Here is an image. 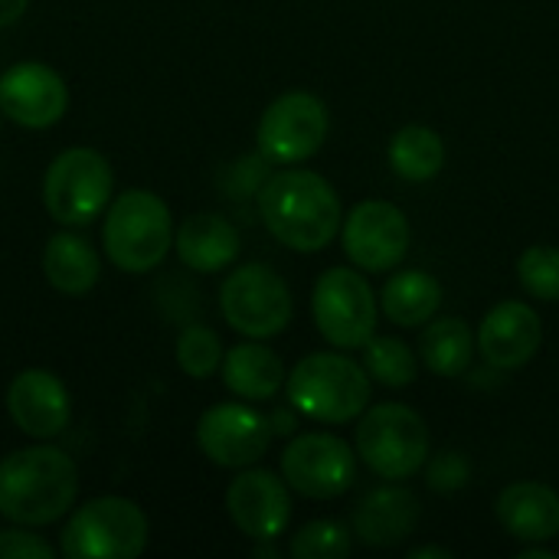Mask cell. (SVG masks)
Masks as SVG:
<instances>
[{"mask_svg": "<svg viewBox=\"0 0 559 559\" xmlns=\"http://www.w3.org/2000/svg\"><path fill=\"white\" fill-rule=\"evenodd\" d=\"M265 229L292 252L314 255L341 236L344 203L334 183L305 167L272 170L255 193Z\"/></svg>", "mask_w": 559, "mask_h": 559, "instance_id": "1", "label": "cell"}, {"mask_svg": "<svg viewBox=\"0 0 559 559\" xmlns=\"http://www.w3.org/2000/svg\"><path fill=\"white\" fill-rule=\"evenodd\" d=\"M79 495V468L56 445L10 452L0 462V518L20 527H46L69 514Z\"/></svg>", "mask_w": 559, "mask_h": 559, "instance_id": "2", "label": "cell"}, {"mask_svg": "<svg viewBox=\"0 0 559 559\" xmlns=\"http://www.w3.org/2000/svg\"><path fill=\"white\" fill-rule=\"evenodd\" d=\"M285 393L305 419L344 426L367 413L373 400V380L364 364L334 347L301 357L288 370Z\"/></svg>", "mask_w": 559, "mask_h": 559, "instance_id": "3", "label": "cell"}, {"mask_svg": "<svg viewBox=\"0 0 559 559\" xmlns=\"http://www.w3.org/2000/svg\"><path fill=\"white\" fill-rule=\"evenodd\" d=\"M174 216L170 206L151 190H124L118 193L102 223V246L115 269L144 275L157 269L174 249Z\"/></svg>", "mask_w": 559, "mask_h": 559, "instance_id": "4", "label": "cell"}, {"mask_svg": "<svg viewBox=\"0 0 559 559\" xmlns=\"http://www.w3.org/2000/svg\"><path fill=\"white\" fill-rule=\"evenodd\" d=\"M357 459L383 481H406L429 462V426L406 403H377L357 423Z\"/></svg>", "mask_w": 559, "mask_h": 559, "instance_id": "5", "label": "cell"}, {"mask_svg": "<svg viewBox=\"0 0 559 559\" xmlns=\"http://www.w3.org/2000/svg\"><path fill=\"white\" fill-rule=\"evenodd\" d=\"M147 547L144 511L118 495L82 504L59 537V550L69 559H134Z\"/></svg>", "mask_w": 559, "mask_h": 559, "instance_id": "6", "label": "cell"}, {"mask_svg": "<svg viewBox=\"0 0 559 559\" xmlns=\"http://www.w3.org/2000/svg\"><path fill=\"white\" fill-rule=\"evenodd\" d=\"M111 164L95 147H69L43 174V206L62 226H88L98 219L111 203Z\"/></svg>", "mask_w": 559, "mask_h": 559, "instance_id": "7", "label": "cell"}, {"mask_svg": "<svg viewBox=\"0 0 559 559\" xmlns=\"http://www.w3.org/2000/svg\"><path fill=\"white\" fill-rule=\"evenodd\" d=\"M219 311L236 334L269 341L288 331L295 301L288 282L272 265L246 262L226 275L219 288Z\"/></svg>", "mask_w": 559, "mask_h": 559, "instance_id": "8", "label": "cell"}, {"mask_svg": "<svg viewBox=\"0 0 559 559\" xmlns=\"http://www.w3.org/2000/svg\"><path fill=\"white\" fill-rule=\"evenodd\" d=\"M311 314L318 334L337 350H360L377 334V295L367 275L354 265L328 269L311 292Z\"/></svg>", "mask_w": 559, "mask_h": 559, "instance_id": "9", "label": "cell"}, {"mask_svg": "<svg viewBox=\"0 0 559 559\" xmlns=\"http://www.w3.org/2000/svg\"><path fill=\"white\" fill-rule=\"evenodd\" d=\"M328 131H331L328 105L314 92L292 88L262 111L255 128V144L272 164L292 167L314 157L324 147Z\"/></svg>", "mask_w": 559, "mask_h": 559, "instance_id": "10", "label": "cell"}, {"mask_svg": "<svg viewBox=\"0 0 559 559\" xmlns=\"http://www.w3.org/2000/svg\"><path fill=\"white\" fill-rule=\"evenodd\" d=\"M282 478L308 501H334L357 481V449L331 432H298L282 452Z\"/></svg>", "mask_w": 559, "mask_h": 559, "instance_id": "11", "label": "cell"}, {"mask_svg": "<svg viewBox=\"0 0 559 559\" xmlns=\"http://www.w3.org/2000/svg\"><path fill=\"white\" fill-rule=\"evenodd\" d=\"M409 219L390 200H364L341 223V246L360 272H393L409 255Z\"/></svg>", "mask_w": 559, "mask_h": 559, "instance_id": "12", "label": "cell"}, {"mask_svg": "<svg viewBox=\"0 0 559 559\" xmlns=\"http://www.w3.org/2000/svg\"><path fill=\"white\" fill-rule=\"evenodd\" d=\"M272 429L265 413L246 403H216L197 423L200 452L219 468H249L259 465L272 445Z\"/></svg>", "mask_w": 559, "mask_h": 559, "instance_id": "13", "label": "cell"}, {"mask_svg": "<svg viewBox=\"0 0 559 559\" xmlns=\"http://www.w3.org/2000/svg\"><path fill=\"white\" fill-rule=\"evenodd\" d=\"M226 511L249 540H278L292 524V488L265 468H239L226 488Z\"/></svg>", "mask_w": 559, "mask_h": 559, "instance_id": "14", "label": "cell"}, {"mask_svg": "<svg viewBox=\"0 0 559 559\" xmlns=\"http://www.w3.org/2000/svg\"><path fill=\"white\" fill-rule=\"evenodd\" d=\"M69 108V88L46 62H16L0 75V111L20 128H52Z\"/></svg>", "mask_w": 559, "mask_h": 559, "instance_id": "15", "label": "cell"}, {"mask_svg": "<svg viewBox=\"0 0 559 559\" xmlns=\"http://www.w3.org/2000/svg\"><path fill=\"white\" fill-rule=\"evenodd\" d=\"M478 350L481 360L501 373L527 367L544 344V321L527 301H498L478 328Z\"/></svg>", "mask_w": 559, "mask_h": 559, "instance_id": "16", "label": "cell"}, {"mask_svg": "<svg viewBox=\"0 0 559 559\" xmlns=\"http://www.w3.org/2000/svg\"><path fill=\"white\" fill-rule=\"evenodd\" d=\"M7 413L13 426L39 442L56 439L72 419V400L66 383L49 370H20L7 386Z\"/></svg>", "mask_w": 559, "mask_h": 559, "instance_id": "17", "label": "cell"}, {"mask_svg": "<svg viewBox=\"0 0 559 559\" xmlns=\"http://www.w3.org/2000/svg\"><path fill=\"white\" fill-rule=\"evenodd\" d=\"M423 521V504L406 485H380L354 508V537L373 550L406 544Z\"/></svg>", "mask_w": 559, "mask_h": 559, "instance_id": "18", "label": "cell"}, {"mask_svg": "<svg viewBox=\"0 0 559 559\" xmlns=\"http://www.w3.org/2000/svg\"><path fill=\"white\" fill-rule=\"evenodd\" d=\"M498 524L518 544H550L559 537V495L544 481H514L495 501Z\"/></svg>", "mask_w": 559, "mask_h": 559, "instance_id": "19", "label": "cell"}, {"mask_svg": "<svg viewBox=\"0 0 559 559\" xmlns=\"http://www.w3.org/2000/svg\"><path fill=\"white\" fill-rule=\"evenodd\" d=\"M177 259L200 275H213L229 269L239 259V229L219 213H193L174 233Z\"/></svg>", "mask_w": 559, "mask_h": 559, "instance_id": "20", "label": "cell"}, {"mask_svg": "<svg viewBox=\"0 0 559 559\" xmlns=\"http://www.w3.org/2000/svg\"><path fill=\"white\" fill-rule=\"evenodd\" d=\"M219 373H223V386L233 396L249 400V403L272 400L288 380L282 357L272 347H265L262 341H249V337L242 344H236L233 350H226Z\"/></svg>", "mask_w": 559, "mask_h": 559, "instance_id": "21", "label": "cell"}, {"mask_svg": "<svg viewBox=\"0 0 559 559\" xmlns=\"http://www.w3.org/2000/svg\"><path fill=\"white\" fill-rule=\"evenodd\" d=\"M445 301L442 282L426 269L393 272L380 292V311L396 328H426Z\"/></svg>", "mask_w": 559, "mask_h": 559, "instance_id": "22", "label": "cell"}, {"mask_svg": "<svg viewBox=\"0 0 559 559\" xmlns=\"http://www.w3.org/2000/svg\"><path fill=\"white\" fill-rule=\"evenodd\" d=\"M43 275L59 295H85L98 285L102 259L85 236L56 233L43 249Z\"/></svg>", "mask_w": 559, "mask_h": 559, "instance_id": "23", "label": "cell"}, {"mask_svg": "<svg viewBox=\"0 0 559 559\" xmlns=\"http://www.w3.org/2000/svg\"><path fill=\"white\" fill-rule=\"evenodd\" d=\"M478 350V337L472 331V324L465 318H455V314H445V318H432L426 328H423V337H419V360L429 367V373L436 377H445V380H455V377H465L468 367H472V357Z\"/></svg>", "mask_w": 559, "mask_h": 559, "instance_id": "24", "label": "cell"}, {"mask_svg": "<svg viewBox=\"0 0 559 559\" xmlns=\"http://www.w3.org/2000/svg\"><path fill=\"white\" fill-rule=\"evenodd\" d=\"M393 174L406 183H429L445 167V141L429 124H403L386 147Z\"/></svg>", "mask_w": 559, "mask_h": 559, "instance_id": "25", "label": "cell"}, {"mask_svg": "<svg viewBox=\"0 0 559 559\" xmlns=\"http://www.w3.org/2000/svg\"><path fill=\"white\" fill-rule=\"evenodd\" d=\"M360 350H364V367H367L373 383H380L386 390H406V386L416 383L419 357L406 341L373 334Z\"/></svg>", "mask_w": 559, "mask_h": 559, "instance_id": "26", "label": "cell"}, {"mask_svg": "<svg viewBox=\"0 0 559 559\" xmlns=\"http://www.w3.org/2000/svg\"><path fill=\"white\" fill-rule=\"evenodd\" d=\"M174 357H177V367L187 377L206 380V377H213L223 367L226 347H223V341H219V334L213 328H206V324H187L177 334Z\"/></svg>", "mask_w": 559, "mask_h": 559, "instance_id": "27", "label": "cell"}, {"mask_svg": "<svg viewBox=\"0 0 559 559\" xmlns=\"http://www.w3.org/2000/svg\"><path fill=\"white\" fill-rule=\"evenodd\" d=\"M350 550L354 537L341 521H308L288 540V554L295 559H344Z\"/></svg>", "mask_w": 559, "mask_h": 559, "instance_id": "28", "label": "cell"}, {"mask_svg": "<svg viewBox=\"0 0 559 559\" xmlns=\"http://www.w3.org/2000/svg\"><path fill=\"white\" fill-rule=\"evenodd\" d=\"M521 288L547 305L559 301V249L557 246H527L518 259Z\"/></svg>", "mask_w": 559, "mask_h": 559, "instance_id": "29", "label": "cell"}, {"mask_svg": "<svg viewBox=\"0 0 559 559\" xmlns=\"http://www.w3.org/2000/svg\"><path fill=\"white\" fill-rule=\"evenodd\" d=\"M426 485L436 495H459L472 485V462L459 449H445L429 455L426 462Z\"/></svg>", "mask_w": 559, "mask_h": 559, "instance_id": "30", "label": "cell"}, {"mask_svg": "<svg viewBox=\"0 0 559 559\" xmlns=\"http://www.w3.org/2000/svg\"><path fill=\"white\" fill-rule=\"evenodd\" d=\"M272 167V160L259 151V154H249V157H239L229 170H226V177H223V183H226V190L233 193V197H255L259 190H262V183L269 180V170Z\"/></svg>", "mask_w": 559, "mask_h": 559, "instance_id": "31", "label": "cell"}, {"mask_svg": "<svg viewBox=\"0 0 559 559\" xmlns=\"http://www.w3.org/2000/svg\"><path fill=\"white\" fill-rule=\"evenodd\" d=\"M49 540H43L39 534H29V527H10L0 531V559H52Z\"/></svg>", "mask_w": 559, "mask_h": 559, "instance_id": "32", "label": "cell"}, {"mask_svg": "<svg viewBox=\"0 0 559 559\" xmlns=\"http://www.w3.org/2000/svg\"><path fill=\"white\" fill-rule=\"evenodd\" d=\"M298 409L288 403V406H278V409H272L265 419H269V429H272V436H295V429H298Z\"/></svg>", "mask_w": 559, "mask_h": 559, "instance_id": "33", "label": "cell"}, {"mask_svg": "<svg viewBox=\"0 0 559 559\" xmlns=\"http://www.w3.org/2000/svg\"><path fill=\"white\" fill-rule=\"evenodd\" d=\"M26 7H29V0H0V29L16 23L26 13Z\"/></svg>", "mask_w": 559, "mask_h": 559, "instance_id": "34", "label": "cell"}, {"mask_svg": "<svg viewBox=\"0 0 559 559\" xmlns=\"http://www.w3.org/2000/svg\"><path fill=\"white\" fill-rule=\"evenodd\" d=\"M449 559L452 557V550H445V547H432V544H426V547H413L409 550V559Z\"/></svg>", "mask_w": 559, "mask_h": 559, "instance_id": "35", "label": "cell"}, {"mask_svg": "<svg viewBox=\"0 0 559 559\" xmlns=\"http://www.w3.org/2000/svg\"><path fill=\"white\" fill-rule=\"evenodd\" d=\"M518 559H557V554L550 547H544V544H524Z\"/></svg>", "mask_w": 559, "mask_h": 559, "instance_id": "36", "label": "cell"}, {"mask_svg": "<svg viewBox=\"0 0 559 559\" xmlns=\"http://www.w3.org/2000/svg\"><path fill=\"white\" fill-rule=\"evenodd\" d=\"M0 121H3V111H0Z\"/></svg>", "mask_w": 559, "mask_h": 559, "instance_id": "37", "label": "cell"}]
</instances>
